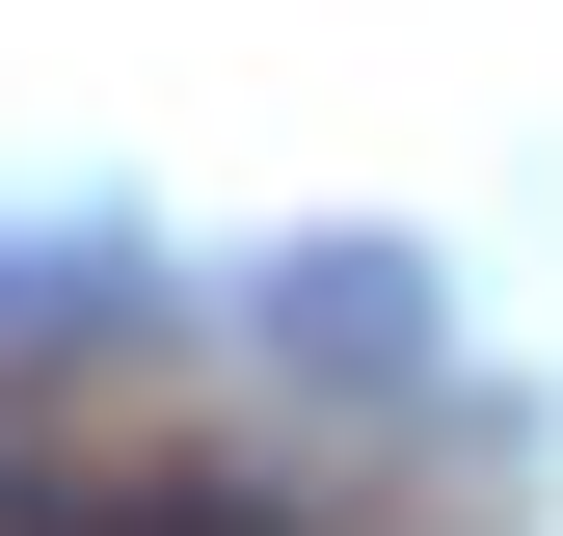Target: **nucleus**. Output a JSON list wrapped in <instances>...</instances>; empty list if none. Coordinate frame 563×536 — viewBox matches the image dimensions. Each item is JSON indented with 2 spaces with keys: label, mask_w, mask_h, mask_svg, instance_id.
Here are the masks:
<instances>
[{
  "label": "nucleus",
  "mask_w": 563,
  "mask_h": 536,
  "mask_svg": "<svg viewBox=\"0 0 563 536\" xmlns=\"http://www.w3.org/2000/svg\"><path fill=\"white\" fill-rule=\"evenodd\" d=\"M0 536H296V510H268V483H216V456H134V483L0 456Z\"/></svg>",
  "instance_id": "f03ea898"
},
{
  "label": "nucleus",
  "mask_w": 563,
  "mask_h": 536,
  "mask_svg": "<svg viewBox=\"0 0 563 536\" xmlns=\"http://www.w3.org/2000/svg\"><path fill=\"white\" fill-rule=\"evenodd\" d=\"M268 349H296L322 402H430L456 376V268L376 242V215H349V242H268Z\"/></svg>",
  "instance_id": "f257e3e1"
}]
</instances>
